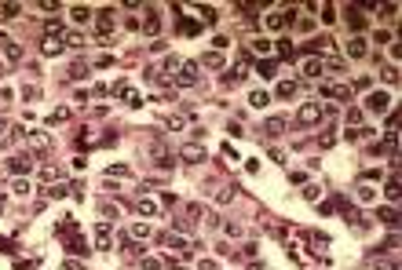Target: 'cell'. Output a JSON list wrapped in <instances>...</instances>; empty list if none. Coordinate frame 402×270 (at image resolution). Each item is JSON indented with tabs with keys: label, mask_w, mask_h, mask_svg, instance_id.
I'll return each instance as SVG.
<instances>
[{
	"label": "cell",
	"mask_w": 402,
	"mask_h": 270,
	"mask_svg": "<svg viewBox=\"0 0 402 270\" xmlns=\"http://www.w3.org/2000/svg\"><path fill=\"white\" fill-rule=\"evenodd\" d=\"M318 121H322V106L318 102H304L296 110V128H315Z\"/></svg>",
	"instance_id": "6da1fadb"
},
{
	"label": "cell",
	"mask_w": 402,
	"mask_h": 270,
	"mask_svg": "<svg viewBox=\"0 0 402 270\" xmlns=\"http://www.w3.org/2000/svg\"><path fill=\"white\" fill-rule=\"evenodd\" d=\"M197 81H201L197 62H179V70H176V84H179V88H194Z\"/></svg>",
	"instance_id": "7a4b0ae2"
},
{
	"label": "cell",
	"mask_w": 402,
	"mask_h": 270,
	"mask_svg": "<svg viewBox=\"0 0 402 270\" xmlns=\"http://www.w3.org/2000/svg\"><path fill=\"white\" fill-rule=\"evenodd\" d=\"M161 245H165V248H176L179 256H190V241H187V234H179V230L161 234Z\"/></svg>",
	"instance_id": "3957f363"
},
{
	"label": "cell",
	"mask_w": 402,
	"mask_h": 270,
	"mask_svg": "<svg viewBox=\"0 0 402 270\" xmlns=\"http://www.w3.org/2000/svg\"><path fill=\"white\" fill-rule=\"evenodd\" d=\"M8 172H11V176H29V172H33V153H15V157H8Z\"/></svg>",
	"instance_id": "277c9868"
},
{
	"label": "cell",
	"mask_w": 402,
	"mask_h": 270,
	"mask_svg": "<svg viewBox=\"0 0 402 270\" xmlns=\"http://www.w3.org/2000/svg\"><path fill=\"white\" fill-rule=\"evenodd\" d=\"M388 106H391V95H388V91H369L366 110H373V114H384Z\"/></svg>",
	"instance_id": "5b68a950"
},
{
	"label": "cell",
	"mask_w": 402,
	"mask_h": 270,
	"mask_svg": "<svg viewBox=\"0 0 402 270\" xmlns=\"http://www.w3.org/2000/svg\"><path fill=\"white\" fill-rule=\"evenodd\" d=\"M179 161L183 165H201V161H205V150H201L197 142H187V146L179 150Z\"/></svg>",
	"instance_id": "8992f818"
},
{
	"label": "cell",
	"mask_w": 402,
	"mask_h": 270,
	"mask_svg": "<svg viewBox=\"0 0 402 270\" xmlns=\"http://www.w3.org/2000/svg\"><path fill=\"white\" fill-rule=\"evenodd\" d=\"M26 142H29V150H37V153H48L52 150V135L48 132H29Z\"/></svg>",
	"instance_id": "52a82bcc"
},
{
	"label": "cell",
	"mask_w": 402,
	"mask_h": 270,
	"mask_svg": "<svg viewBox=\"0 0 402 270\" xmlns=\"http://www.w3.org/2000/svg\"><path fill=\"white\" fill-rule=\"evenodd\" d=\"M285 128H289V121H285V117H271V121L264 124V139H278V135H285Z\"/></svg>",
	"instance_id": "ba28073f"
},
{
	"label": "cell",
	"mask_w": 402,
	"mask_h": 270,
	"mask_svg": "<svg viewBox=\"0 0 402 270\" xmlns=\"http://www.w3.org/2000/svg\"><path fill=\"white\" fill-rule=\"evenodd\" d=\"M0 47H4V59L11 62V66H15V62H19V59H22V47L15 44V40H8L4 33H0Z\"/></svg>",
	"instance_id": "9c48e42d"
},
{
	"label": "cell",
	"mask_w": 402,
	"mask_h": 270,
	"mask_svg": "<svg viewBox=\"0 0 402 270\" xmlns=\"http://www.w3.org/2000/svg\"><path fill=\"white\" fill-rule=\"evenodd\" d=\"M344 19H347V26L355 29V33H359V29L366 26V15H362L359 8H355V4H347V11H344Z\"/></svg>",
	"instance_id": "30bf717a"
},
{
	"label": "cell",
	"mask_w": 402,
	"mask_h": 270,
	"mask_svg": "<svg viewBox=\"0 0 402 270\" xmlns=\"http://www.w3.org/2000/svg\"><path fill=\"white\" fill-rule=\"evenodd\" d=\"M135 212L150 219V215H158L161 208H158V201H154V197H139V201H135Z\"/></svg>",
	"instance_id": "8fae6325"
},
{
	"label": "cell",
	"mask_w": 402,
	"mask_h": 270,
	"mask_svg": "<svg viewBox=\"0 0 402 270\" xmlns=\"http://www.w3.org/2000/svg\"><path fill=\"white\" fill-rule=\"evenodd\" d=\"M300 70H304V77H322V70H326V62H322L318 55H311V59H307Z\"/></svg>",
	"instance_id": "7c38bea8"
},
{
	"label": "cell",
	"mask_w": 402,
	"mask_h": 270,
	"mask_svg": "<svg viewBox=\"0 0 402 270\" xmlns=\"http://www.w3.org/2000/svg\"><path fill=\"white\" fill-rule=\"evenodd\" d=\"M256 73L264 77V81H271V77H278V62L274 59H260L256 62Z\"/></svg>",
	"instance_id": "4fadbf2b"
},
{
	"label": "cell",
	"mask_w": 402,
	"mask_h": 270,
	"mask_svg": "<svg viewBox=\"0 0 402 270\" xmlns=\"http://www.w3.org/2000/svg\"><path fill=\"white\" fill-rule=\"evenodd\" d=\"M63 47H66L63 37H44V40H40V51H44V55H59Z\"/></svg>",
	"instance_id": "5bb4252c"
},
{
	"label": "cell",
	"mask_w": 402,
	"mask_h": 270,
	"mask_svg": "<svg viewBox=\"0 0 402 270\" xmlns=\"http://www.w3.org/2000/svg\"><path fill=\"white\" fill-rule=\"evenodd\" d=\"M88 70H91V66H88L84 59H73V62H70V81H84Z\"/></svg>",
	"instance_id": "9a60e30c"
},
{
	"label": "cell",
	"mask_w": 402,
	"mask_h": 270,
	"mask_svg": "<svg viewBox=\"0 0 402 270\" xmlns=\"http://www.w3.org/2000/svg\"><path fill=\"white\" fill-rule=\"evenodd\" d=\"M307 241H311V252L326 256V248H329V237H326V234H307Z\"/></svg>",
	"instance_id": "2e32d148"
},
{
	"label": "cell",
	"mask_w": 402,
	"mask_h": 270,
	"mask_svg": "<svg viewBox=\"0 0 402 270\" xmlns=\"http://www.w3.org/2000/svg\"><path fill=\"white\" fill-rule=\"evenodd\" d=\"M344 51H347L351 59H362V55H366V40H362V37H351V40H347V47H344Z\"/></svg>",
	"instance_id": "e0dca14e"
},
{
	"label": "cell",
	"mask_w": 402,
	"mask_h": 270,
	"mask_svg": "<svg viewBox=\"0 0 402 270\" xmlns=\"http://www.w3.org/2000/svg\"><path fill=\"white\" fill-rule=\"evenodd\" d=\"M95 245H99V248H110V245H114V241H110V223H99V227H95Z\"/></svg>",
	"instance_id": "ac0fdd59"
},
{
	"label": "cell",
	"mask_w": 402,
	"mask_h": 270,
	"mask_svg": "<svg viewBox=\"0 0 402 270\" xmlns=\"http://www.w3.org/2000/svg\"><path fill=\"white\" fill-rule=\"evenodd\" d=\"M326 95H333L336 102H347V99H351V88H344V84H326Z\"/></svg>",
	"instance_id": "d6986e66"
},
{
	"label": "cell",
	"mask_w": 402,
	"mask_h": 270,
	"mask_svg": "<svg viewBox=\"0 0 402 270\" xmlns=\"http://www.w3.org/2000/svg\"><path fill=\"white\" fill-rule=\"evenodd\" d=\"M128 237H132V241H146V237H154V230H150V223H135L128 230Z\"/></svg>",
	"instance_id": "ffe728a7"
},
{
	"label": "cell",
	"mask_w": 402,
	"mask_h": 270,
	"mask_svg": "<svg viewBox=\"0 0 402 270\" xmlns=\"http://www.w3.org/2000/svg\"><path fill=\"white\" fill-rule=\"evenodd\" d=\"M143 33H146V37H154V33H158V11H154V8H146V19H143Z\"/></svg>",
	"instance_id": "44dd1931"
},
{
	"label": "cell",
	"mask_w": 402,
	"mask_h": 270,
	"mask_svg": "<svg viewBox=\"0 0 402 270\" xmlns=\"http://www.w3.org/2000/svg\"><path fill=\"white\" fill-rule=\"evenodd\" d=\"M296 91H300V84H296V81H278V95H282V99H292Z\"/></svg>",
	"instance_id": "7402d4cb"
},
{
	"label": "cell",
	"mask_w": 402,
	"mask_h": 270,
	"mask_svg": "<svg viewBox=\"0 0 402 270\" xmlns=\"http://www.w3.org/2000/svg\"><path fill=\"white\" fill-rule=\"evenodd\" d=\"M121 248H125L128 256H139V252H143V245H139V241H132L128 234H121Z\"/></svg>",
	"instance_id": "603a6c76"
},
{
	"label": "cell",
	"mask_w": 402,
	"mask_h": 270,
	"mask_svg": "<svg viewBox=\"0 0 402 270\" xmlns=\"http://www.w3.org/2000/svg\"><path fill=\"white\" fill-rule=\"evenodd\" d=\"M264 26H267V29H282V26H285V15H278V11L264 15Z\"/></svg>",
	"instance_id": "cb8c5ba5"
},
{
	"label": "cell",
	"mask_w": 402,
	"mask_h": 270,
	"mask_svg": "<svg viewBox=\"0 0 402 270\" xmlns=\"http://www.w3.org/2000/svg\"><path fill=\"white\" fill-rule=\"evenodd\" d=\"M380 219H384L388 227H398V208H395V204H388V208H380Z\"/></svg>",
	"instance_id": "d4e9b609"
},
{
	"label": "cell",
	"mask_w": 402,
	"mask_h": 270,
	"mask_svg": "<svg viewBox=\"0 0 402 270\" xmlns=\"http://www.w3.org/2000/svg\"><path fill=\"white\" fill-rule=\"evenodd\" d=\"M128 176H132V172L125 165H110V168H106V179H128Z\"/></svg>",
	"instance_id": "484cf974"
},
{
	"label": "cell",
	"mask_w": 402,
	"mask_h": 270,
	"mask_svg": "<svg viewBox=\"0 0 402 270\" xmlns=\"http://www.w3.org/2000/svg\"><path fill=\"white\" fill-rule=\"evenodd\" d=\"M63 44L66 47H84V33H77V29L73 33H63Z\"/></svg>",
	"instance_id": "4316f807"
},
{
	"label": "cell",
	"mask_w": 402,
	"mask_h": 270,
	"mask_svg": "<svg viewBox=\"0 0 402 270\" xmlns=\"http://www.w3.org/2000/svg\"><path fill=\"white\" fill-rule=\"evenodd\" d=\"M66 248L73 252V256H81V252L88 248V241H84V237H77V234H73V237H70V241H66Z\"/></svg>",
	"instance_id": "83f0119b"
},
{
	"label": "cell",
	"mask_w": 402,
	"mask_h": 270,
	"mask_svg": "<svg viewBox=\"0 0 402 270\" xmlns=\"http://www.w3.org/2000/svg\"><path fill=\"white\" fill-rule=\"evenodd\" d=\"M267 102H271V95H267V91H253V95H249V106H256V110H264Z\"/></svg>",
	"instance_id": "f1b7e54d"
},
{
	"label": "cell",
	"mask_w": 402,
	"mask_h": 270,
	"mask_svg": "<svg viewBox=\"0 0 402 270\" xmlns=\"http://www.w3.org/2000/svg\"><path fill=\"white\" fill-rule=\"evenodd\" d=\"M205 66L209 70H220L223 66V51H205Z\"/></svg>",
	"instance_id": "f546056e"
},
{
	"label": "cell",
	"mask_w": 402,
	"mask_h": 270,
	"mask_svg": "<svg viewBox=\"0 0 402 270\" xmlns=\"http://www.w3.org/2000/svg\"><path fill=\"white\" fill-rule=\"evenodd\" d=\"M19 8H22V4H15V0L0 4V19H15V15H19Z\"/></svg>",
	"instance_id": "4dcf8cb0"
},
{
	"label": "cell",
	"mask_w": 402,
	"mask_h": 270,
	"mask_svg": "<svg viewBox=\"0 0 402 270\" xmlns=\"http://www.w3.org/2000/svg\"><path fill=\"white\" fill-rule=\"evenodd\" d=\"M44 33H48V37H63V22H59V19H48V22H44Z\"/></svg>",
	"instance_id": "1f68e13d"
},
{
	"label": "cell",
	"mask_w": 402,
	"mask_h": 270,
	"mask_svg": "<svg viewBox=\"0 0 402 270\" xmlns=\"http://www.w3.org/2000/svg\"><path fill=\"white\" fill-rule=\"evenodd\" d=\"M70 15H73V22H88V19H91V8H84V4H77V8H73Z\"/></svg>",
	"instance_id": "d6a6232c"
},
{
	"label": "cell",
	"mask_w": 402,
	"mask_h": 270,
	"mask_svg": "<svg viewBox=\"0 0 402 270\" xmlns=\"http://www.w3.org/2000/svg\"><path fill=\"white\" fill-rule=\"evenodd\" d=\"M326 70L329 73H344L347 66H344V59H340V55H333V59H326Z\"/></svg>",
	"instance_id": "836d02e7"
},
{
	"label": "cell",
	"mask_w": 402,
	"mask_h": 270,
	"mask_svg": "<svg viewBox=\"0 0 402 270\" xmlns=\"http://www.w3.org/2000/svg\"><path fill=\"white\" fill-rule=\"evenodd\" d=\"M197 29H201V26H197V22H190V19H183V22H179V33H183V37H194Z\"/></svg>",
	"instance_id": "e575fe53"
},
{
	"label": "cell",
	"mask_w": 402,
	"mask_h": 270,
	"mask_svg": "<svg viewBox=\"0 0 402 270\" xmlns=\"http://www.w3.org/2000/svg\"><path fill=\"white\" fill-rule=\"evenodd\" d=\"M59 121H70V106H59L55 114L48 117V124H59Z\"/></svg>",
	"instance_id": "d590c367"
},
{
	"label": "cell",
	"mask_w": 402,
	"mask_h": 270,
	"mask_svg": "<svg viewBox=\"0 0 402 270\" xmlns=\"http://www.w3.org/2000/svg\"><path fill=\"white\" fill-rule=\"evenodd\" d=\"M253 51H260V55H264V59H267V51H271V40H267V37H264V40H260V37H256V40H253Z\"/></svg>",
	"instance_id": "8d00e7d4"
},
{
	"label": "cell",
	"mask_w": 402,
	"mask_h": 270,
	"mask_svg": "<svg viewBox=\"0 0 402 270\" xmlns=\"http://www.w3.org/2000/svg\"><path fill=\"white\" fill-rule=\"evenodd\" d=\"M344 219H347V223H351V227H362V215H359V212H355V208H347V204H344Z\"/></svg>",
	"instance_id": "74e56055"
},
{
	"label": "cell",
	"mask_w": 402,
	"mask_h": 270,
	"mask_svg": "<svg viewBox=\"0 0 402 270\" xmlns=\"http://www.w3.org/2000/svg\"><path fill=\"white\" fill-rule=\"evenodd\" d=\"M197 15H201V22H209V26L216 22V11H212L209 4H205V8H201V4H197Z\"/></svg>",
	"instance_id": "f35d334b"
},
{
	"label": "cell",
	"mask_w": 402,
	"mask_h": 270,
	"mask_svg": "<svg viewBox=\"0 0 402 270\" xmlns=\"http://www.w3.org/2000/svg\"><path fill=\"white\" fill-rule=\"evenodd\" d=\"M165 124H168V128H172V132H179V128H183V124H187V117H183V114H176V117H168Z\"/></svg>",
	"instance_id": "ab89813d"
},
{
	"label": "cell",
	"mask_w": 402,
	"mask_h": 270,
	"mask_svg": "<svg viewBox=\"0 0 402 270\" xmlns=\"http://www.w3.org/2000/svg\"><path fill=\"white\" fill-rule=\"evenodd\" d=\"M66 190H70L66 183H52V186H48V194H52V197H66Z\"/></svg>",
	"instance_id": "60d3db41"
},
{
	"label": "cell",
	"mask_w": 402,
	"mask_h": 270,
	"mask_svg": "<svg viewBox=\"0 0 402 270\" xmlns=\"http://www.w3.org/2000/svg\"><path fill=\"white\" fill-rule=\"evenodd\" d=\"M278 55H282V59H292V40H278Z\"/></svg>",
	"instance_id": "b9f144b4"
},
{
	"label": "cell",
	"mask_w": 402,
	"mask_h": 270,
	"mask_svg": "<svg viewBox=\"0 0 402 270\" xmlns=\"http://www.w3.org/2000/svg\"><path fill=\"white\" fill-rule=\"evenodd\" d=\"M15 194H19V197H26V194H29V179H22V176L15 179Z\"/></svg>",
	"instance_id": "7bdbcfd3"
},
{
	"label": "cell",
	"mask_w": 402,
	"mask_h": 270,
	"mask_svg": "<svg viewBox=\"0 0 402 270\" xmlns=\"http://www.w3.org/2000/svg\"><path fill=\"white\" fill-rule=\"evenodd\" d=\"M114 95H125V99H128V95H132V88H128V81H117L114 88H110Z\"/></svg>",
	"instance_id": "ee69618b"
},
{
	"label": "cell",
	"mask_w": 402,
	"mask_h": 270,
	"mask_svg": "<svg viewBox=\"0 0 402 270\" xmlns=\"http://www.w3.org/2000/svg\"><path fill=\"white\" fill-rule=\"evenodd\" d=\"M103 215H106V223H110V219H117V204H110V201H103Z\"/></svg>",
	"instance_id": "f6af8a7d"
},
{
	"label": "cell",
	"mask_w": 402,
	"mask_h": 270,
	"mask_svg": "<svg viewBox=\"0 0 402 270\" xmlns=\"http://www.w3.org/2000/svg\"><path fill=\"white\" fill-rule=\"evenodd\" d=\"M223 230H227V237H241V234H245L241 223H223Z\"/></svg>",
	"instance_id": "bcb514c9"
},
{
	"label": "cell",
	"mask_w": 402,
	"mask_h": 270,
	"mask_svg": "<svg viewBox=\"0 0 402 270\" xmlns=\"http://www.w3.org/2000/svg\"><path fill=\"white\" fill-rule=\"evenodd\" d=\"M318 194H322V190H318L315 183H307V186H304V197H307V201H318Z\"/></svg>",
	"instance_id": "7dc6e473"
},
{
	"label": "cell",
	"mask_w": 402,
	"mask_h": 270,
	"mask_svg": "<svg viewBox=\"0 0 402 270\" xmlns=\"http://www.w3.org/2000/svg\"><path fill=\"white\" fill-rule=\"evenodd\" d=\"M388 197H391V201H398V176H391V179H388Z\"/></svg>",
	"instance_id": "c3c4849f"
},
{
	"label": "cell",
	"mask_w": 402,
	"mask_h": 270,
	"mask_svg": "<svg viewBox=\"0 0 402 270\" xmlns=\"http://www.w3.org/2000/svg\"><path fill=\"white\" fill-rule=\"evenodd\" d=\"M267 157H271V161H278V165H282V161H285V150H282V146H271V150H267Z\"/></svg>",
	"instance_id": "681fc988"
},
{
	"label": "cell",
	"mask_w": 402,
	"mask_h": 270,
	"mask_svg": "<svg viewBox=\"0 0 402 270\" xmlns=\"http://www.w3.org/2000/svg\"><path fill=\"white\" fill-rule=\"evenodd\" d=\"M359 121H362V110H347V128H355Z\"/></svg>",
	"instance_id": "f907efd6"
},
{
	"label": "cell",
	"mask_w": 402,
	"mask_h": 270,
	"mask_svg": "<svg viewBox=\"0 0 402 270\" xmlns=\"http://www.w3.org/2000/svg\"><path fill=\"white\" fill-rule=\"evenodd\" d=\"M359 197H362V201H373L377 194H373V186H359Z\"/></svg>",
	"instance_id": "816d5d0a"
},
{
	"label": "cell",
	"mask_w": 402,
	"mask_h": 270,
	"mask_svg": "<svg viewBox=\"0 0 402 270\" xmlns=\"http://www.w3.org/2000/svg\"><path fill=\"white\" fill-rule=\"evenodd\" d=\"M212 44H216V47H212V51H223V47L230 44V37H212Z\"/></svg>",
	"instance_id": "f5cc1de1"
},
{
	"label": "cell",
	"mask_w": 402,
	"mask_h": 270,
	"mask_svg": "<svg viewBox=\"0 0 402 270\" xmlns=\"http://www.w3.org/2000/svg\"><path fill=\"white\" fill-rule=\"evenodd\" d=\"M384 81L395 84V81H398V70H395V66H388V70H384Z\"/></svg>",
	"instance_id": "db71d44e"
},
{
	"label": "cell",
	"mask_w": 402,
	"mask_h": 270,
	"mask_svg": "<svg viewBox=\"0 0 402 270\" xmlns=\"http://www.w3.org/2000/svg\"><path fill=\"white\" fill-rule=\"evenodd\" d=\"M63 270H84V263H81V259H66Z\"/></svg>",
	"instance_id": "11a10c76"
},
{
	"label": "cell",
	"mask_w": 402,
	"mask_h": 270,
	"mask_svg": "<svg viewBox=\"0 0 402 270\" xmlns=\"http://www.w3.org/2000/svg\"><path fill=\"white\" fill-rule=\"evenodd\" d=\"M26 99H40V88L37 84H26Z\"/></svg>",
	"instance_id": "9f6ffc18"
},
{
	"label": "cell",
	"mask_w": 402,
	"mask_h": 270,
	"mask_svg": "<svg viewBox=\"0 0 402 270\" xmlns=\"http://www.w3.org/2000/svg\"><path fill=\"white\" fill-rule=\"evenodd\" d=\"M37 8H44V11H48V15H52V11H59V4H55V0H40V4H37Z\"/></svg>",
	"instance_id": "6f0895ef"
},
{
	"label": "cell",
	"mask_w": 402,
	"mask_h": 270,
	"mask_svg": "<svg viewBox=\"0 0 402 270\" xmlns=\"http://www.w3.org/2000/svg\"><path fill=\"white\" fill-rule=\"evenodd\" d=\"M0 252H15V241H8V237H0Z\"/></svg>",
	"instance_id": "680465c9"
},
{
	"label": "cell",
	"mask_w": 402,
	"mask_h": 270,
	"mask_svg": "<svg viewBox=\"0 0 402 270\" xmlns=\"http://www.w3.org/2000/svg\"><path fill=\"white\" fill-rule=\"evenodd\" d=\"M201 270H220V266H216V259H201Z\"/></svg>",
	"instance_id": "91938a15"
},
{
	"label": "cell",
	"mask_w": 402,
	"mask_h": 270,
	"mask_svg": "<svg viewBox=\"0 0 402 270\" xmlns=\"http://www.w3.org/2000/svg\"><path fill=\"white\" fill-rule=\"evenodd\" d=\"M373 270H398V266H395V263H377Z\"/></svg>",
	"instance_id": "94428289"
},
{
	"label": "cell",
	"mask_w": 402,
	"mask_h": 270,
	"mask_svg": "<svg viewBox=\"0 0 402 270\" xmlns=\"http://www.w3.org/2000/svg\"><path fill=\"white\" fill-rule=\"evenodd\" d=\"M37 263H15V270H33Z\"/></svg>",
	"instance_id": "6125c7cd"
},
{
	"label": "cell",
	"mask_w": 402,
	"mask_h": 270,
	"mask_svg": "<svg viewBox=\"0 0 402 270\" xmlns=\"http://www.w3.org/2000/svg\"><path fill=\"white\" fill-rule=\"evenodd\" d=\"M4 124H8V121H4V114H0V128H4Z\"/></svg>",
	"instance_id": "be15d7a7"
},
{
	"label": "cell",
	"mask_w": 402,
	"mask_h": 270,
	"mask_svg": "<svg viewBox=\"0 0 402 270\" xmlns=\"http://www.w3.org/2000/svg\"><path fill=\"white\" fill-rule=\"evenodd\" d=\"M0 212H4V197H0Z\"/></svg>",
	"instance_id": "e7e4bbea"
}]
</instances>
